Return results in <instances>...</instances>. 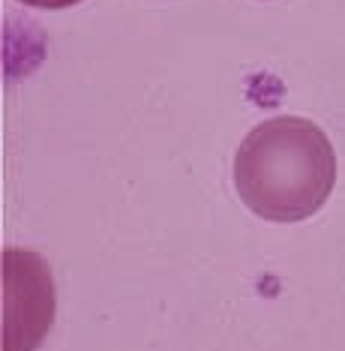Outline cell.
I'll return each mask as SVG.
<instances>
[{
    "mask_svg": "<svg viewBox=\"0 0 345 351\" xmlns=\"http://www.w3.org/2000/svg\"><path fill=\"white\" fill-rule=\"evenodd\" d=\"M336 186V154L307 117H270L246 132L235 154V189L259 219L303 222Z\"/></svg>",
    "mask_w": 345,
    "mask_h": 351,
    "instance_id": "1",
    "label": "cell"
},
{
    "mask_svg": "<svg viewBox=\"0 0 345 351\" xmlns=\"http://www.w3.org/2000/svg\"><path fill=\"white\" fill-rule=\"evenodd\" d=\"M54 318L48 265L24 250L3 252V351H34Z\"/></svg>",
    "mask_w": 345,
    "mask_h": 351,
    "instance_id": "2",
    "label": "cell"
},
{
    "mask_svg": "<svg viewBox=\"0 0 345 351\" xmlns=\"http://www.w3.org/2000/svg\"><path fill=\"white\" fill-rule=\"evenodd\" d=\"M24 6H34V10H69V6L82 3V0H19Z\"/></svg>",
    "mask_w": 345,
    "mask_h": 351,
    "instance_id": "3",
    "label": "cell"
}]
</instances>
